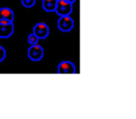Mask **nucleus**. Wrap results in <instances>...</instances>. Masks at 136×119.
<instances>
[{"label": "nucleus", "mask_w": 136, "mask_h": 119, "mask_svg": "<svg viewBox=\"0 0 136 119\" xmlns=\"http://www.w3.org/2000/svg\"><path fill=\"white\" fill-rule=\"evenodd\" d=\"M73 11V4H71L69 1L66 0H57L56 2V7H55V12L61 16H69Z\"/></svg>", "instance_id": "1"}, {"label": "nucleus", "mask_w": 136, "mask_h": 119, "mask_svg": "<svg viewBox=\"0 0 136 119\" xmlns=\"http://www.w3.org/2000/svg\"><path fill=\"white\" fill-rule=\"evenodd\" d=\"M27 56L31 61H41L44 56V50L41 45H38V43L30 45V48L27 49Z\"/></svg>", "instance_id": "2"}, {"label": "nucleus", "mask_w": 136, "mask_h": 119, "mask_svg": "<svg viewBox=\"0 0 136 119\" xmlns=\"http://www.w3.org/2000/svg\"><path fill=\"white\" fill-rule=\"evenodd\" d=\"M57 27L62 32H69L74 27V20L69 16H61L57 20Z\"/></svg>", "instance_id": "3"}, {"label": "nucleus", "mask_w": 136, "mask_h": 119, "mask_svg": "<svg viewBox=\"0 0 136 119\" xmlns=\"http://www.w3.org/2000/svg\"><path fill=\"white\" fill-rule=\"evenodd\" d=\"M14 32L13 22L0 20V38H8Z\"/></svg>", "instance_id": "4"}, {"label": "nucleus", "mask_w": 136, "mask_h": 119, "mask_svg": "<svg viewBox=\"0 0 136 119\" xmlns=\"http://www.w3.org/2000/svg\"><path fill=\"white\" fill-rule=\"evenodd\" d=\"M33 33L38 37V39H44L49 36V27L45 23H37L33 26Z\"/></svg>", "instance_id": "5"}, {"label": "nucleus", "mask_w": 136, "mask_h": 119, "mask_svg": "<svg viewBox=\"0 0 136 119\" xmlns=\"http://www.w3.org/2000/svg\"><path fill=\"white\" fill-rule=\"evenodd\" d=\"M75 65L69 61H63L57 65V74H74Z\"/></svg>", "instance_id": "6"}, {"label": "nucleus", "mask_w": 136, "mask_h": 119, "mask_svg": "<svg viewBox=\"0 0 136 119\" xmlns=\"http://www.w3.org/2000/svg\"><path fill=\"white\" fill-rule=\"evenodd\" d=\"M14 19V13L11 8L8 7H2L0 8V20H8V22H13Z\"/></svg>", "instance_id": "7"}, {"label": "nucleus", "mask_w": 136, "mask_h": 119, "mask_svg": "<svg viewBox=\"0 0 136 119\" xmlns=\"http://www.w3.org/2000/svg\"><path fill=\"white\" fill-rule=\"evenodd\" d=\"M56 2H57V0H43L42 1V7H43L44 11L53 12V11H55Z\"/></svg>", "instance_id": "8"}, {"label": "nucleus", "mask_w": 136, "mask_h": 119, "mask_svg": "<svg viewBox=\"0 0 136 119\" xmlns=\"http://www.w3.org/2000/svg\"><path fill=\"white\" fill-rule=\"evenodd\" d=\"M27 43L30 45H33V44H37L38 43V37L35 35V33H31L27 36Z\"/></svg>", "instance_id": "9"}, {"label": "nucleus", "mask_w": 136, "mask_h": 119, "mask_svg": "<svg viewBox=\"0 0 136 119\" xmlns=\"http://www.w3.org/2000/svg\"><path fill=\"white\" fill-rule=\"evenodd\" d=\"M36 4V0H22V5L24 7H33Z\"/></svg>", "instance_id": "10"}, {"label": "nucleus", "mask_w": 136, "mask_h": 119, "mask_svg": "<svg viewBox=\"0 0 136 119\" xmlns=\"http://www.w3.org/2000/svg\"><path fill=\"white\" fill-rule=\"evenodd\" d=\"M5 57H6V50H5V48L0 47V62H1L2 60H5Z\"/></svg>", "instance_id": "11"}, {"label": "nucleus", "mask_w": 136, "mask_h": 119, "mask_svg": "<svg viewBox=\"0 0 136 119\" xmlns=\"http://www.w3.org/2000/svg\"><path fill=\"white\" fill-rule=\"evenodd\" d=\"M66 1H69L71 4H73V2H74V1H76V0H66Z\"/></svg>", "instance_id": "12"}]
</instances>
